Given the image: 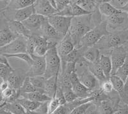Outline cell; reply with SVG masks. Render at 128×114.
Returning <instances> with one entry per match:
<instances>
[{
  "label": "cell",
  "mask_w": 128,
  "mask_h": 114,
  "mask_svg": "<svg viewBox=\"0 0 128 114\" xmlns=\"http://www.w3.org/2000/svg\"><path fill=\"white\" fill-rule=\"evenodd\" d=\"M48 19L58 35L64 38L68 33L72 18L54 14L48 17Z\"/></svg>",
  "instance_id": "cell-8"
},
{
  "label": "cell",
  "mask_w": 128,
  "mask_h": 114,
  "mask_svg": "<svg viewBox=\"0 0 128 114\" xmlns=\"http://www.w3.org/2000/svg\"><path fill=\"white\" fill-rule=\"evenodd\" d=\"M120 10L121 11H122V12H126V13H128V4H127L124 8H122Z\"/></svg>",
  "instance_id": "cell-52"
},
{
  "label": "cell",
  "mask_w": 128,
  "mask_h": 114,
  "mask_svg": "<svg viewBox=\"0 0 128 114\" xmlns=\"http://www.w3.org/2000/svg\"><path fill=\"white\" fill-rule=\"evenodd\" d=\"M58 77H53L46 80L45 85H44V94L51 99L54 98L58 87Z\"/></svg>",
  "instance_id": "cell-29"
},
{
  "label": "cell",
  "mask_w": 128,
  "mask_h": 114,
  "mask_svg": "<svg viewBox=\"0 0 128 114\" xmlns=\"http://www.w3.org/2000/svg\"><path fill=\"white\" fill-rule=\"evenodd\" d=\"M86 66L89 71L92 73L96 78H98V80L100 82H102L104 81L108 80L105 77L102 69L101 68L99 64V61L95 62H88L86 61Z\"/></svg>",
  "instance_id": "cell-25"
},
{
  "label": "cell",
  "mask_w": 128,
  "mask_h": 114,
  "mask_svg": "<svg viewBox=\"0 0 128 114\" xmlns=\"http://www.w3.org/2000/svg\"><path fill=\"white\" fill-rule=\"evenodd\" d=\"M4 19L6 20L7 26L10 31L13 32L18 37L24 36V37L28 38L32 35V33L25 27L24 25L21 22L16 21L13 20H6V19Z\"/></svg>",
  "instance_id": "cell-21"
},
{
  "label": "cell",
  "mask_w": 128,
  "mask_h": 114,
  "mask_svg": "<svg viewBox=\"0 0 128 114\" xmlns=\"http://www.w3.org/2000/svg\"><path fill=\"white\" fill-rule=\"evenodd\" d=\"M128 41V29L110 33L105 35L94 45L100 51V54L110 55V51L122 46Z\"/></svg>",
  "instance_id": "cell-2"
},
{
  "label": "cell",
  "mask_w": 128,
  "mask_h": 114,
  "mask_svg": "<svg viewBox=\"0 0 128 114\" xmlns=\"http://www.w3.org/2000/svg\"><path fill=\"white\" fill-rule=\"evenodd\" d=\"M99 62L104 74L105 77L110 79L112 75V64L110 55L108 54H100L99 59Z\"/></svg>",
  "instance_id": "cell-28"
},
{
  "label": "cell",
  "mask_w": 128,
  "mask_h": 114,
  "mask_svg": "<svg viewBox=\"0 0 128 114\" xmlns=\"http://www.w3.org/2000/svg\"><path fill=\"white\" fill-rule=\"evenodd\" d=\"M94 105L93 102H90L76 107L70 114H86L90 107Z\"/></svg>",
  "instance_id": "cell-41"
},
{
  "label": "cell",
  "mask_w": 128,
  "mask_h": 114,
  "mask_svg": "<svg viewBox=\"0 0 128 114\" xmlns=\"http://www.w3.org/2000/svg\"><path fill=\"white\" fill-rule=\"evenodd\" d=\"M115 75L119 77L125 83L126 80V79L128 77V56H127L126 59L124 63L117 70Z\"/></svg>",
  "instance_id": "cell-38"
},
{
  "label": "cell",
  "mask_w": 128,
  "mask_h": 114,
  "mask_svg": "<svg viewBox=\"0 0 128 114\" xmlns=\"http://www.w3.org/2000/svg\"><path fill=\"white\" fill-rule=\"evenodd\" d=\"M1 110L8 111L14 114H26V110L16 101L14 103H5L0 106Z\"/></svg>",
  "instance_id": "cell-32"
},
{
  "label": "cell",
  "mask_w": 128,
  "mask_h": 114,
  "mask_svg": "<svg viewBox=\"0 0 128 114\" xmlns=\"http://www.w3.org/2000/svg\"><path fill=\"white\" fill-rule=\"evenodd\" d=\"M56 14L58 15L64 16V17L74 18L76 17L85 15H88L90 13L80 7L76 3V0H74V1H71V3L64 10Z\"/></svg>",
  "instance_id": "cell-18"
},
{
  "label": "cell",
  "mask_w": 128,
  "mask_h": 114,
  "mask_svg": "<svg viewBox=\"0 0 128 114\" xmlns=\"http://www.w3.org/2000/svg\"><path fill=\"white\" fill-rule=\"evenodd\" d=\"M99 11L102 16H104L105 17H108L122 12L121 10L115 8L112 6L110 3V1L108 0H102V2L99 4Z\"/></svg>",
  "instance_id": "cell-27"
},
{
  "label": "cell",
  "mask_w": 128,
  "mask_h": 114,
  "mask_svg": "<svg viewBox=\"0 0 128 114\" xmlns=\"http://www.w3.org/2000/svg\"><path fill=\"white\" fill-rule=\"evenodd\" d=\"M75 44L68 33L67 35L59 42L56 47V49L59 56L62 59L69 54L75 49Z\"/></svg>",
  "instance_id": "cell-19"
},
{
  "label": "cell",
  "mask_w": 128,
  "mask_h": 114,
  "mask_svg": "<svg viewBox=\"0 0 128 114\" xmlns=\"http://www.w3.org/2000/svg\"><path fill=\"white\" fill-rule=\"evenodd\" d=\"M110 56L112 64V71L111 76H112V75H115L117 70L124 63L128 55L124 53L120 49V47H118L110 51Z\"/></svg>",
  "instance_id": "cell-16"
},
{
  "label": "cell",
  "mask_w": 128,
  "mask_h": 114,
  "mask_svg": "<svg viewBox=\"0 0 128 114\" xmlns=\"http://www.w3.org/2000/svg\"><path fill=\"white\" fill-rule=\"evenodd\" d=\"M46 69L44 77L46 79L58 77L61 69L62 60L59 56L56 47L49 50L45 56Z\"/></svg>",
  "instance_id": "cell-5"
},
{
  "label": "cell",
  "mask_w": 128,
  "mask_h": 114,
  "mask_svg": "<svg viewBox=\"0 0 128 114\" xmlns=\"http://www.w3.org/2000/svg\"><path fill=\"white\" fill-rule=\"evenodd\" d=\"M27 38L19 36L8 45L0 47V55H14L17 54L27 53Z\"/></svg>",
  "instance_id": "cell-9"
},
{
  "label": "cell",
  "mask_w": 128,
  "mask_h": 114,
  "mask_svg": "<svg viewBox=\"0 0 128 114\" xmlns=\"http://www.w3.org/2000/svg\"><path fill=\"white\" fill-rule=\"evenodd\" d=\"M84 51L83 53V59L88 62H95L99 61L100 56V52L96 47H83Z\"/></svg>",
  "instance_id": "cell-26"
},
{
  "label": "cell",
  "mask_w": 128,
  "mask_h": 114,
  "mask_svg": "<svg viewBox=\"0 0 128 114\" xmlns=\"http://www.w3.org/2000/svg\"><path fill=\"white\" fill-rule=\"evenodd\" d=\"M102 18V16L99 12V9L90 14L72 18L68 34L75 46L78 45L81 40L86 33L102 22L103 20Z\"/></svg>",
  "instance_id": "cell-1"
},
{
  "label": "cell",
  "mask_w": 128,
  "mask_h": 114,
  "mask_svg": "<svg viewBox=\"0 0 128 114\" xmlns=\"http://www.w3.org/2000/svg\"><path fill=\"white\" fill-rule=\"evenodd\" d=\"M77 74L80 82L88 89L94 91L100 89V82L87 68H84L83 71Z\"/></svg>",
  "instance_id": "cell-11"
},
{
  "label": "cell",
  "mask_w": 128,
  "mask_h": 114,
  "mask_svg": "<svg viewBox=\"0 0 128 114\" xmlns=\"http://www.w3.org/2000/svg\"><path fill=\"white\" fill-rule=\"evenodd\" d=\"M14 69L3 64H0V78L1 81H7Z\"/></svg>",
  "instance_id": "cell-37"
},
{
  "label": "cell",
  "mask_w": 128,
  "mask_h": 114,
  "mask_svg": "<svg viewBox=\"0 0 128 114\" xmlns=\"http://www.w3.org/2000/svg\"><path fill=\"white\" fill-rule=\"evenodd\" d=\"M103 20L106 22L107 29L110 33L128 29V13L122 11L119 13L105 17Z\"/></svg>",
  "instance_id": "cell-6"
},
{
  "label": "cell",
  "mask_w": 128,
  "mask_h": 114,
  "mask_svg": "<svg viewBox=\"0 0 128 114\" xmlns=\"http://www.w3.org/2000/svg\"><path fill=\"white\" fill-rule=\"evenodd\" d=\"M102 0H76V3L83 10L90 13L96 12Z\"/></svg>",
  "instance_id": "cell-24"
},
{
  "label": "cell",
  "mask_w": 128,
  "mask_h": 114,
  "mask_svg": "<svg viewBox=\"0 0 128 114\" xmlns=\"http://www.w3.org/2000/svg\"><path fill=\"white\" fill-rule=\"evenodd\" d=\"M47 17H45L44 16L34 13L28 19L22 22V23L25 27L32 33V35L40 36L42 27Z\"/></svg>",
  "instance_id": "cell-10"
},
{
  "label": "cell",
  "mask_w": 128,
  "mask_h": 114,
  "mask_svg": "<svg viewBox=\"0 0 128 114\" xmlns=\"http://www.w3.org/2000/svg\"><path fill=\"white\" fill-rule=\"evenodd\" d=\"M28 77L27 71L22 68H17L14 69L8 79L7 82L11 88L14 90H19Z\"/></svg>",
  "instance_id": "cell-14"
},
{
  "label": "cell",
  "mask_w": 128,
  "mask_h": 114,
  "mask_svg": "<svg viewBox=\"0 0 128 114\" xmlns=\"http://www.w3.org/2000/svg\"><path fill=\"white\" fill-rule=\"evenodd\" d=\"M55 98H56L58 101H60L61 105H64L66 103H67V101H66V99H65V97H64V93H63V91L60 87H57L56 92L55 96H54Z\"/></svg>",
  "instance_id": "cell-47"
},
{
  "label": "cell",
  "mask_w": 128,
  "mask_h": 114,
  "mask_svg": "<svg viewBox=\"0 0 128 114\" xmlns=\"http://www.w3.org/2000/svg\"><path fill=\"white\" fill-rule=\"evenodd\" d=\"M35 13L48 17L58 13V11L52 6L50 1L36 0L34 4Z\"/></svg>",
  "instance_id": "cell-15"
},
{
  "label": "cell",
  "mask_w": 128,
  "mask_h": 114,
  "mask_svg": "<svg viewBox=\"0 0 128 114\" xmlns=\"http://www.w3.org/2000/svg\"><path fill=\"white\" fill-rule=\"evenodd\" d=\"M9 87H10V85H9V84L7 81H1V85H0L1 92L7 89Z\"/></svg>",
  "instance_id": "cell-49"
},
{
  "label": "cell",
  "mask_w": 128,
  "mask_h": 114,
  "mask_svg": "<svg viewBox=\"0 0 128 114\" xmlns=\"http://www.w3.org/2000/svg\"><path fill=\"white\" fill-rule=\"evenodd\" d=\"M110 80L112 82L113 86H114V91H116L118 94H120L124 90V82L120 79L116 75L111 76Z\"/></svg>",
  "instance_id": "cell-35"
},
{
  "label": "cell",
  "mask_w": 128,
  "mask_h": 114,
  "mask_svg": "<svg viewBox=\"0 0 128 114\" xmlns=\"http://www.w3.org/2000/svg\"><path fill=\"white\" fill-rule=\"evenodd\" d=\"M62 91L67 103L72 102L79 98L72 89H64Z\"/></svg>",
  "instance_id": "cell-42"
},
{
  "label": "cell",
  "mask_w": 128,
  "mask_h": 114,
  "mask_svg": "<svg viewBox=\"0 0 128 114\" xmlns=\"http://www.w3.org/2000/svg\"><path fill=\"white\" fill-rule=\"evenodd\" d=\"M120 101L118 94L114 91L110 93L109 100L93 102L95 109L91 114H113L120 108Z\"/></svg>",
  "instance_id": "cell-4"
},
{
  "label": "cell",
  "mask_w": 128,
  "mask_h": 114,
  "mask_svg": "<svg viewBox=\"0 0 128 114\" xmlns=\"http://www.w3.org/2000/svg\"><path fill=\"white\" fill-rule=\"evenodd\" d=\"M120 49L128 56V41L125 42L122 46L120 47Z\"/></svg>",
  "instance_id": "cell-51"
},
{
  "label": "cell",
  "mask_w": 128,
  "mask_h": 114,
  "mask_svg": "<svg viewBox=\"0 0 128 114\" xmlns=\"http://www.w3.org/2000/svg\"><path fill=\"white\" fill-rule=\"evenodd\" d=\"M36 47V37L35 35H32L27 38V44H26V50L27 53L30 55H34V51Z\"/></svg>",
  "instance_id": "cell-40"
},
{
  "label": "cell",
  "mask_w": 128,
  "mask_h": 114,
  "mask_svg": "<svg viewBox=\"0 0 128 114\" xmlns=\"http://www.w3.org/2000/svg\"><path fill=\"white\" fill-rule=\"evenodd\" d=\"M33 58V64H32L27 73L29 77L36 76H44L46 69L45 56L38 57L32 55Z\"/></svg>",
  "instance_id": "cell-13"
},
{
  "label": "cell",
  "mask_w": 128,
  "mask_h": 114,
  "mask_svg": "<svg viewBox=\"0 0 128 114\" xmlns=\"http://www.w3.org/2000/svg\"><path fill=\"white\" fill-rule=\"evenodd\" d=\"M34 13L35 12L33 4L32 6L20 10L5 9L3 11H0V17H3L6 20H13L22 22Z\"/></svg>",
  "instance_id": "cell-7"
},
{
  "label": "cell",
  "mask_w": 128,
  "mask_h": 114,
  "mask_svg": "<svg viewBox=\"0 0 128 114\" xmlns=\"http://www.w3.org/2000/svg\"><path fill=\"white\" fill-rule=\"evenodd\" d=\"M36 37V47L34 51V55L38 57H44L50 50L48 45V40L46 38L40 36Z\"/></svg>",
  "instance_id": "cell-23"
},
{
  "label": "cell",
  "mask_w": 128,
  "mask_h": 114,
  "mask_svg": "<svg viewBox=\"0 0 128 114\" xmlns=\"http://www.w3.org/2000/svg\"><path fill=\"white\" fill-rule=\"evenodd\" d=\"M30 82L32 85L38 90L40 93H44V88L45 85L46 80V78L44 76H36V77H30Z\"/></svg>",
  "instance_id": "cell-34"
},
{
  "label": "cell",
  "mask_w": 128,
  "mask_h": 114,
  "mask_svg": "<svg viewBox=\"0 0 128 114\" xmlns=\"http://www.w3.org/2000/svg\"><path fill=\"white\" fill-rule=\"evenodd\" d=\"M40 36L46 38L47 39H54L60 41V42L63 39L62 38L58 35L56 31L50 24L48 21V17L42 26Z\"/></svg>",
  "instance_id": "cell-22"
},
{
  "label": "cell",
  "mask_w": 128,
  "mask_h": 114,
  "mask_svg": "<svg viewBox=\"0 0 128 114\" xmlns=\"http://www.w3.org/2000/svg\"><path fill=\"white\" fill-rule=\"evenodd\" d=\"M109 33L110 32L107 29L106 22L103 20L101 23L96 26L88 33H86L85 36L81 40L78 45L75 48L79 49L82 47H94L104 36Z\"/></svg>",
  "instance_id": "cell-3"
},
{
  "label": "cell",
  "mask_w": 128,
  "mask_h": 114,
  "mask_svg": "<svg viewBox=\"0 0 128 114\" xmlns=\"http://www.w3.org/2000/svg\"><path fill=\"white\" fill-rule=\"evenodd\" d=\"M17 101L26 111L31 112H36L42 103L31 101V100L25 98H19L17 100Z\"/></svg>",
  "instance_id": "cell-33"
},
{
  "label": "cell",
  "mask_w": 128,
  "mask_h": 114,
  "mask_svg": "<svg viewBox=\"0 0 128 114\" xmlns=\"http://www.w3.org/2000/svg\"></svg>",
  "instance_id": "cell-56"
},
{
  "label": "cell",
  "mask_w": 128,
  "mask_h": 114,
  "mask_svg": "<svg viewBox=\"0 0 128 114\" xmlns=\"http://www.w3.org/2000/svg\"><path fill=\"white\" fill-rule=\"evenodd\" d=\"M58 114V112H54V114Z\"/></svg>",
  "instance_id": "cell-54"
},
{
  "label": "cell",
  "mask_w": 128,
  "mask_h": 114,
  "mask_svg": "<svg viewBox=\"0 0 128 114\" xmlns=\"http://www.w3.org/2000/svg\"><path fill=\"white\" fill-rule=\"evenodd\" d=\"M0 114H14L8 111H6L4 110H0Z\"/></svg>",
  "instance_id": "cell-53"
},
{
  "label": "cell",
  "mask_w": 128,
  "mask_h": 114,
  "mask_svg": "<svg viewBox=\"0 0 128 114\" xmlns=\"http://www.w3.org/2000/svg\"><path fill=\"white\" fill-rule=\"evenodd\" d=\"M19 98H25L31 101H36L39 103H44L47 101H50L52 99L50 98L46 94L40 92H35L32 93H25L20 95Z\"/></svg>",
  "instance_id": "cell-31"
},
{
  "label": "cell",
  "mask_w": 128,
  "mask_h": 114,
  "mask_svg": "<svg viewBox=\"0 0 128 114\" xmlns=\"http://www.w3.org/2000/svg\"><path fill=\"white\" fill-rule=\"evenodd\" d=\"M60 101H58L56 98H54L50 101H49L48 103V114H54L57 110H58L59 107H60Z\"/></svg>",
  "instance_id": "cell-43"
},
{
  "label": "cell",
  "mask_w": 128,
  "mask_h": 114,
  "mask_svg": "<svg viewBox=\"0 0 128 114\" xmlns=\"http://www.w3.org/2000/svg\"><path fill=\"white\" fill-rule=\"evenodd\" d=\"M70 82L72 84V89L74 93L76 94L79 98H92V91L88 89L87 87L80 82L79 80L78 74L76 72H74L70 75Z\"/></svg>",
  "instance_id": "cell-12"
},
{
  "label": "cell",
  "mask_w": 128,
  "mask_h": 114,
  "mask_svg": "<svg viewBox=\"0 0 128 114\" xmlns=\"http://www.w3.org/2000/svg\"><path fill=\"white\" fill-rule=\"evenodd\" d=\"M110 3L115 8L120 10L128 4V0H110Z\"/></svg>",
  "instance_id": "cell-46"
},
{
  "label": "cell",
  "mask_w": 128,
  "mask_h": 114,
  "mask_svg": "<svg viewBox=\"0 0 128 114\" xmlns=\"http://www.w3.org/2000/svg\"><path fill=\"white\" fill-rule=\"evenodd\" d=\"M0 64H3L4 65L11 66L8 61V58L4 55H0Z\"/></svg>",
  "instance_id": "cell-50"
},
{
  "label": "cell",
  "mask_w": 128,
  "mask_h": 114,
  "mask_svg": "<svg viewBox=\"0 0 128 114\" xmlns=\"http://www.w3.org/2000/svg\"><path fill=\"white\" fill-rule=\"evenodd\" d=\"M94 101L95 99L94 98H88L84 99L78 98L75 101L70 103H67L64 105L60 106L56 112L60 114H70L76 107L82 105L87 103L94 102Z\"/></svg>",
  "instance_id": "cell-20"
},
{
  "label": "cell",
  "mask_w": 128,
  "mask_h": 114,
  "mask_svg": "<svg viewBox=\"0 0 128 114\" xmlns=\"http://www.w3.org/2000/svg\"><path fill=\"white\" fill-rule=\"evenodd\" d=\"M56 9L58 12H61L66 8L68 4L71 3L70 0H55Z\"/></svg>",
  "instance_id": "cell-45"
},
{
  "label": "cell",
  "mask_w": 128,
  "mask_h": 114,
  "mask_svg": "<svg viewBox=\"0 0 128 114\" xmlns=\"http://www.w3.org/2000/svg\"><path fill=\"white\" fill-rule=\"evenodd\" d=\"M35 1L36 0H8V4L6 9L20 10L32 6Z\"/></svg>",
  "instance_id": "cell-30"
},
{
  "label": "cell",
  "mask_w": 128,
  "mask_h": 114,
  "mask_svg": "<svg viewBox=\"0 0 128 114\" xmlns=\"http://www.w3.org/2000/svg\"><path fill=\"white\" fill-rule=\"evenodd\" d=\"M20 91V95L22 94H25V93H32L35 92H39L38 90L35 88L34 85L30 82V78L28 77L25 80L23 85L21 87V88L19 89Z\"/></svg>",
  "instance_id": "cell-36"
},
{
  "label": "cell",
  "mask_w": 128,
  "mask_h": 114,
  "mask_svg": "<svg viewBox=\"0 0 128 114\" xmlns=\"http://www.w3.org/2000/svg\"><path fill=\"white\" fill-rule=\"evenodd\" d=\"M113 114H128V106L126 105L121 106L120 108L115 111Z\"/></svg>",
  "instance_id": "cell-48"
},
{
  "label": "cell",
  "mask_w": 128,
  "mask_h": 114,
  "mask_svg": "<svg viewBox=\"0 0 128 114\" xmlns=\"http://www.w3.org/2000/svg\"><path fill=\"white\" fill-rule=\"evenodd\" d=\"M100 89L106 94H110L114 91V86L110 79L106 80L102 82H100Z\"/></svg>",
  "instance_id": "cell-44"
},
{
  "label": "cell",
  "mask_w": 128,
  "mask_h": 114,
  "mask_svg": "<svg viewBox=\"0 0 128 114\" xmlns=\"http://www.w3.org/2000/svg\"><path fill=\"white\" fill-rule=\"evenodd\" d=\"M86 114H90V113H86Z\"/></svg>",
  "instance_id": "cell-55"
},
{
  "label": "cell",
  "mask_w": 128,
  "mask_h": 114,
  "mask_svg": "<svg viewBox=\"0 0 128 114\" xmlns=\"http://www.w3.org/2000/svg\"><path fill=\"white\" fill-rule=\"evenodd\" d=\"M18 38L10 31L6 24V20L1 17V31H0V47L8 45L9 43Z\"/></svg>",
  "instance_id": "cell-17"
},
{
  "label": "cell",
  "mask_w": 128,
  "mask_h": 114,
  "mask_svg": "<svg viewBox=\"0 0 128 114\" xmlns=\"http://www.w3.org/2000/svg\"><path fill=\"white\" fill-rule=\"evenodd\" d=\"M7 58L9 57H16L18 59H20L22 61H24L29 67L32 66L33 64V58L32 56L28 54V53H20L14 54V55H4Z\"/></svg>",
  "instance_id": "cell-39"
}]
</instances>
